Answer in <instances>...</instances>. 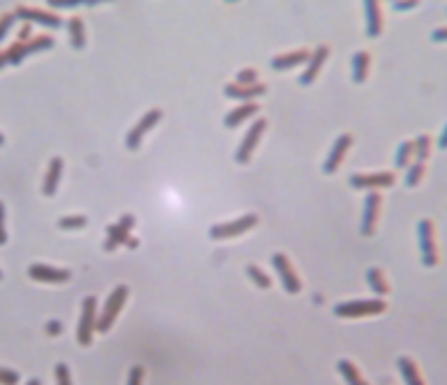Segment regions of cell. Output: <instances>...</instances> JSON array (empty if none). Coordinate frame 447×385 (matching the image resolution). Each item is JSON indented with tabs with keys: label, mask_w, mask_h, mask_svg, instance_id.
<instances>
[{
	"label": "cell",
	"mask_w": 447,
	"mask_h": 385,
	"mask_svg": "<svg viewBox=\"0 0 447 385\" xmlns=\"http://www.w3.org/2000/svg\"><path fill=\"white\" fill-rule=\"evenodd\" d=\"M385 311H387V301L380 299V296H375V299H351L334 306L336 318H346V320L375 318V316H382Z\"/></svg>",
	"instance_id": "obj_1"
},
{
	"label": "cell",
	"mask_w": 447,
	"mask_h": 385,
	"mask_svg": "<svg viewBox=\"0 0 447 385\" xmlns=\"http://www.w3.org/2000/svg\"><path fill=\"white\" fill-rule=\"evenodd\" d=\"M416 238H418V251H421V263L423 268H438L440 265V246H438V227L433 220H421L416 227Z\"/></svg>",
	"instance_id": "obj_2"
},
{
	"label": "cell",
	"mask_w": 447,
	"mask_h": 385,
	"mask_svg": "<svg viewBox=\"0 0 447 385\" xmlns=\"http://www.w3.org/2000/svg\"><path fill=\"white\" fill-rule=\"evenodd\" d=\"M54 46V39L49 34H39V36H31L29 41H15L13 46H8L5 51H0V67L5 65H19L27 56L36 54V51H46Z\"/></svg>",
	"instance_id": "obj_3"
},
{
	"label": "cell",
	"mask_w": 447,
	"mask_h": 385,
	"mask_svg": "<svg viewBox=\"0 0 447 385\" xmlns=\"http://www.w3.org/2000/svg\"><path fill=\"white\" fill-rule=\"evenodd\" d=\"M257 224H260L257 215L248 212V215L238 217V220L212 224V227H209V238H214V241H229V238H238V236H243V234H248L250 229H255Z\"/></svg>",
	"instance_id": "obj_4"
},
{
	"label": "cell",
	"mask_w": 447,
	"mask_h": 385,
	"mask_svg": "<svg viewBox=\"0 0 447 385\" xmlns=\"http://www.w3.org/2000/svg\"><path fill=\"white\" fill-rule=\"evenodd\" d=\"M130 296V289L128 284H118L111 294H108L106 304H104L101 313H99V322H97V332H108L111 330V325L115 322V318L120 316V311H123L125 301H128Z\"/></svg>",
	"instance_id": "obj_5"
},
{
	"label": "cell",
	"mask_w": 447,
	"mask_h": 385,
	"mask_svg": "<svg viewBox=\"0 0 447 385\" xmlns=\"http://www.w3.org/2000/svg\"><path fill=\"white\" fill-rule=\"evenodd\" d=\"M97 309H99L97 296H84L80 322H77V342H80L82 347H89L94 340V332H97V322H99V311Z\"/></svg>",
	"instance_id": "obj_6"
},
{
	"label": "cell",
	"mask_w": 447,
	"mask_h": 385,
	"mask_svg": "<svg viewBox=\"0 0 447 385\" xmlns=\"http://www.w3.org/2000/svg\"><path fill=\"white\" fill-rule=\"evenodd\" d=\"M397 174L392 171H364V174H351L349 176V186L356 190H385L392 188Z\"/></svg>",
	"instance_id": "obj_7"
},
{
	"label": "cell",
	"mask_w": 447,
	"mask_h": 385,
	"mask_svg": "<svg viewBox=\"0 0 447 385\" xmlns=\"http://www.w3.org/2000/svg\"><path fill=\"white\" fill-rule=\"evenodd\" d=\"M265 130H267V118H255V121H252V126L248 128V133L243 135L238 149H236V161H238V164H248L252 152H255L257 145H260L262 135H265Z\"/></svg>",
	"instance_id": "obj_8"
},
{
	"label": "cell",
	"mask_w": 447,
	"mask_h": 385,
	"mask_svg": "<svg viewBox=\"0 0 447 385\" xmlns=\"http://www.w3.org/2000/svg\"><path fill=\"white\" fill-rule=\"evenodd\" d=\"M15 15H17L19 19H24V22L29 24H41V27H51V29H58L63 27V17L56 13H51L49 8H36V5H17L15 8Z\"/></svg>",
	"instance_id": "obj_9"
},
{
	"label": "cell",
	"mask_w": 447,
	"mask_h": 385,
	"mask_svg": "<svg viewBox=\"0 0 447 385\" xmlns=\"http://www.w3.org/2000/svg\"><path fill=\"white\" fill-rule=\"evenodd\" d=\"M380 210H382V192L371 190L364 200V215H361V234L364 236H373L380 222Z\"/></svg>",
	"instance_id": "obj_10"
},
{
	"label": "cell",
	"mask_w": 447,
	"mask_h": 385,
	"mask_svg": "<svg viewBox=\"0 0 447 385\" xmlns=\"http://www.w3.org/2000/svg\"><path fill=\"white\" fill-rule=\"evenodd\" d=\"M272 268L277 270V277H279L282 287L286 289L288 294H298V291L303 289L301 277L296 275V270H293L291 260L284 256V253H275V256H272Z\"/></svg>",
	"instance_id": "obj_11"
},
{
	"label": "cell",
	"mask_w": 447,
	"mask_h": 385,
	"mask_svg": "<svg viewBox=\"0 0 447 385\" xmlns=\"http://www.w3.org/2000/svg\"><path fill=\"white\" fill-rule=\"evenodd\" d=\"M161 116H164V113H161V108H149V111H147L145 116H142L140 121L130 128L128 138H125V147H128V149H140L145 135L161 121Z\"/></svg>",
	"instance_id": "obj_12"
},
{
	"label": "cell",
	"mask_w": 447,
	"mask_h": 385,
	"mask_svg": "<svg viewBox=\"0 0 447 385\" xmlns=\"http://www.w3.org/2000/svg\"><path fill=\"white\" fill-rule=\"evenodd\" d=\"M133 227H135V217L133 215H123L118 222H115V224L108 227L106 229L108 236H106V241H104V251L111 253L118 246H125V243H128V238H130V234H133Z\"/></svg>",
	"instance_id": "obj_13"
},
{
	"label": "cell",
	"mask_w": 447,
	"mask_h": 385,
	"mask_svg": "<svg viewBox=\"0 0 447 385\" xmlns=\"http://www.w3.org/2000/svg\"><path fill=\"white\" fill-rule=\"evenodd\" d=\"M351 145H354V135L351 133H341L339 138L334 140L332 149H330L327 159H325V166H323L325 174H334V171H339V166L344 164L346 154H349Z\"/></svg>",
	"instance_id": "obj_14"
},
{
	"label": "cell",
	"mask_w": 447,
	"mask_h": 385,
	"mask_svg": "<svg viewBox=\"0 0 447 385\" xmlns=\"http://www.w3.org/2000/svg\"><path fill=\"white\" fill-rule=\"evenodd\" d=\"M27 275H29V279L41 282V284H63V282L70 279V270L54 268V265H44V263L29 265Z\"/></svg>",
	"instance_id": "obj_15"
},
{
	"label": "cell",
	"mask_w": 447,
	"mask_h": 385,
	"mask_svg": "<svg viewBox=\"0 0 447 385\" xmlns=\"http://www.w3.org/2000/svg\"><path fill=\"white\" fill-rule=\"evenodd\" d=\"M364 13H366V34L371 36V39H377V36L385 32V13H382V3H377V0H366Z\"/></svg>",
	"instance_id": "obj_16"
},
{
	"label": "cell",
	"mask_w": 447,
	"mask_h": 385,
	"mask_svg": "<svg viewBox=\"0 0 447 385\" xmlns=\"http://www.w3.org/2000/svg\"><path fill=\"white\" fill-rule=\"evenodd\" d=\"M327 58H330V49H327V46H318V49L310 54V58H308V63H306V70L301 72L298 82H301L303 87L313 85V82L318 80L320 70H323V65H325V60H327Z\"/></svg>",
	"instance_id": "obj_17"
},
{
	"label": "cell",
	"mask_w": 447,
	"mask_h": 385,
	"mask_svg": "<svg viewBox=\"0 0 447 385\" xmlns=\"http://www.w3.org/2000/svg\"><path fill=\"white\" fill-rule=\"evenodd\" d=\"M267 92V87L262 82L257 85H238V82H231V85L224 87V95L229 99H238L241 104L245 101H255V97H262Z\"/></svg>",
	"instance_id": "obj_18"
},
{
	"label": "cell",
	"mask_w": 447,
	"mask_h": 385,
	"mask_svg": "<svg viewBox=\"0 0 447 385\" xmlns=\"http://www.w3.org/2000/svg\"><path fill=\"white\" fill-rule=\"evenodd\" d=\"M257 113H260V104H257V101H245V104H241V106L231 108V111L226 113L224 126L226 128H238V126H243L248 118L257 116Z\"/></svg>",
	"instance_id": "obj_19"
},
{
	"label": "cell",
	"mask_w": 447,
	"mask_h": 385,
	"mask_svg": "<svg viewBox=\"0 0 447 385\" xmlns=\"http://www.w3.org/2000/svg\"><path fill=\"white\" fill-rule=\"evenodd\" d=\"M308 58H310V51L296 49V51H288V54L275 56V58H272V67H275L277 72H284V70H291V67L308 63Z\"/></svg>",
	"instance_id": "obj_20"
},
{
	"label": "cell",
	"mask_w": 447,
	"mask_h": 385,
	"mask_svg": "<svg viewBox=\"0 0 447 385\" xmlns=\"http://www.w3.org/2000/svg\"><path fill=\"white\" fill-rule=\"evenodd\" d=\"M397 371L402 376L404 385H425V378L421 373L418 363L412 357H399L397 359Z\"/></svg>",
	"instance_id": "obj_21"
},
{
	"label": "cell",
	"mask_w": 447,
	"mask_h": 385,
	"mask_svg": "<svg viewBox=\"0 0 447 385\" xmlns=\"http://www.w3.org/2000/svg\"><path fill=\"white\" fill-rule=\"evenodd\" d=\"M60 176H63V159L54 157L49 161V169H46V176H44V186H41V190H44L46 197L56 195L58 183H60Z\"/></svg>",
	"instance_id": "obj_22"
},
{
	"label": "cell",
	"mask_w": 447,
	"mask_h": 385,
	"mask_svg": "<svg viewBox=\"0 0 447 385\" xmlns=\"http://www.w3.org/2000/svg\"><path fill=\"white\" fill-rule=\"evenodd\" d=\"M371 75V54L368 51H356L354 58H351V80L356 85H364Z\"/></svg>",
	"instance_id": "obj_23"
},
{
	"label": "cell",
	"mask_w": 447,
	"mask_h": 385,
	"mask_svg": "<svg viewBox=\"0 0 447 385\" xmlns=\"http://www.w3.org/2000/svg\"><path fill=\"white\" fill-rule=\"evenodd\" d=\"M366 282H368V287H371V291L375 296H387L390 294V279H387V275L382 272L380 268H371L366 272Z\"/></svg>",
	"instance_id": "obj_24"
},
{
	"label": "cell",
	"mask_w": 447,
	"mask_h": 385,
	"mask_svg": "<svg viewBox=\"0 0 447 385\" xmlns=\"http://www.w3.org/2000/svg\"><path fill=\"white\" fill-rule=\"evenodd\" d=\"M336 371H339V376L346 381V385H371L364 378V373L359 371V366H356L354 361H349V359H339V361H336Z\"/></svg>",
	"instance_id": "obj_25"
},
{
	"label": "cell",
	"mask_w": 447,
	"mask_h": 385,
	"mask_svg": "<svg viewBox=\"0 0 447 385\" xmlns=\"http://www.w3.org/2000/svg\"><path fill=\"white\" fill-rule=\"evenodd\" d=\"M67 36H70L72 49L82 51L84 44H87V29H84V19L82 17H70L67 19Z\"/></svg>",
	"instance_id": "obj_26"
},
{
	"label": "cell",
	"mask_w": 447,
	"mask_h": 385,
	"mask_svg": "<svg viewBox=\"0 0 447 385\" xmlns=\"http://www.w3.org/2000/svg\"><path fill=\"white\" fill-rule=\"evenodd\" d=\"M416 161V154H414V140H404L402 145L394 152V166L397 169H409V166Z\"/></svg>",
	"instance_id": "obj_27"
},
{
	"label": "cell",
	"mask_w": 447,
	"mask_h": 385,
	"mask_svg": "<svg viewBox=\"0 0 447 385\" xmlns=\"http://www.w3.org/2000/svg\"><path fill=\"white\" fill-rule=\"evenodd\" d=\"M414 154H416V161H421V164H425V161L430 159V154H433V138H430L428 133L416 135V140H414Z\"/></svg>",
	"instance_id": "obj_28"
},
{
	"label": "cell",
	"mask_w": 447,
	"mask_h": 385,
	"mask_svg": "<svg viewBox=\"0 0 447 385\" xmlns=\"http://www.w3.org/2000/svg\"><path fill=\"white\" fill-rule=\"evenodd\" d=\"M423 179H425V164L414 161L407 169V174H404V186H407V188H416V186L423 183Z\"/></svg>",
	"instance_id": "obj_29"
},
{
	"label": "cell",
	"mask_w": 447,
	"mask_h": 385,
	"mask_svg": "<svg viewBox=\"0 0 447 385\" xmlns=\"http://www.w3.org/2000/svg\"><path fill=\"white\" fill-rule=\"evenodd\" d=\"M89 224V220L84 215H67V217H60L58 220V227L63 229V231H80Z\"/></svg>",
	"instance_id": "obj_30"
},
{
	"label": "cell",
	"mask_w": 447,
	"mask_h": 385,
	"mask_svg": "<svg viewBox=\"0 0 447 385\" xmlns=\"http://www.w3.org/2000/svg\"><path fill=\"white\" fill-rule=\"evenodd\" d=\"M245 272H248V277L252 279V284H255V287H260V289H272L270 275L262 272V270L257 268V265H248V268H245Z\"/></svg>",
	"instance_id": "obj_31"
},
{
	"label": "cell",
	"mask_w": 447,
	"mask_h": 385,
	"mask_svg": "<svg viewBox=\"0 0 447 385\" xmlns=\"http://www.w3.org/2000/svg\"><path fill=\"white\" fill-rule=\"evenodd\" d=\"M15 19H17V15H15V10H13V13H5V15H0V41H3L5 36H8L10 29H13Z\"/></svg>",
	"instance_id": "obj_32"
},
{
	"label": "cell",
	"mask_w": 447,
	"mask_h": 385,
	"mask_svg": "<svg viewBox=\"0 0 447 385\" xmlns=\"http://www.w3.org/2000/svg\"><path fill=\"white\" fill-rule=\"evenodd\" d=\"M236 82H238V85H257V70H255V67H245V70H238V75H236Z\"/></svg>",
	"instance_id": "obj_33"
},
{
	"label": "cell",
	"mask_w": 447,
	"mask_h": 385,
	"mask_svg": "<svg viewBox=\"0 0 447 385\" xmlns=\"http://www.w3.org/2000/svg\"><path fill=\"white\" fill-rule=\"evenodd\" d=\"M0 385H19V373L13 368H0Z\"/></svg>",
	"instance_id": "obj_34"
},
{
	"label": "cell",
	"mask_w": 447,
	"mask_h": 385,
	"mask_svg": "<svg viewBox=\"0 0 447 385\" xmlns=\"http://www.w3.org/2000/svg\"><path fill=\"white\" fill-rule=\"evenodd\" d=\"M56 381H58V385H72L70 368H67L65 363H58L56 366Z\"/></svg>",
	"instance_id": "obj_35"
},
{
	"label": "cell",
	"mask_w": 447,
	"mask_h": 385,
	"mask_svg": "<svg viewBox=\"0 0 447 385\" xmlns=\"http://www.w3.org/2000/svg\"><path fill=\"white\" fill-rule=\"evenodd\" d=\"M142 381H145V368H142V366H133V368H130L128 383H125V385H142Z\"/></svg>",
	"instance_id": "obj_36"
},
{
	"label": "cell",
	"mask_w": 447,
	"mask_h": 385,
	"mask_svg": "<svg viewBox=\"0 0 447 385\" xmlns=\"http://www.w3.org/2000/svg\"><path fill=\"white\" fill-rule=\"evenodd\" d=\"M8 243V231H5V205L0 200V246Z\"/></svg>",
	"instance_id": "obj_37"
},
{
	"label": "cell",
	"mask_w": 447,
	"mask_h": 385,
	"mask_svg": "<svg viewBox=\"0 0 447 385\" xmlns=\"http://www.w3.org/2000/svg\"><path fill=\"white\" fill-rule=\"evenodd\" d=\"M418 0H407V3H392V8L397 10V13H409V10H416L418 8Z\"/></svg>",
	"instance_id": "obj_38"
},
{
	"label": "cell",
	"mask_w": 447,
	"mask_h": 385,
	"mask_svg": "<svg viewBox=\"0 0 447 385\" xmlns=\"http://www.w3.org/2000/svg\"><path fill=\"white\" fill-rule=\"evenodd\" d=\"M430 39L435 41V44H447V24L445 27H438L430 32Z\"/></svg>",
	"instance_id": "obj_39"
},
{
	"label": "cell",
	"mask_w": 447,
	"mask_h": 385,
	"mask_svg": "<svg viewBox=\"0 0 447 385\" xmlns=\"http://www.w3.org/2000/svg\"><path fill=\"white\" fill-rule=\"evenodd\" d=\"M46 332H49V335H54V337H58L63 332V322L60 320H49V322H46Z\"/></svg>",
	"instance_id": "obj_40"
},
{
	"label": "cell",
	"mask_w": 447,
	"mask_h": 385,
	"mask_svg": "<svg viewBox=\"0 0 447 385\" xmlns=\"http://www.w3.org/2000/svg\"><path fill=\"white\" fill-rule=\"evenodd\" d=\"M29 36H31V24L29 22H24L22 27H19V32H17V41H29Z\"/></svg>",
	"instance_id": "obj_41"
},
{
	"label": "cell",
	"mask_w": 447,
	"mask_h": 385,
	"mask_svg": "<svg viewBox=\"0 0 447 385\" xmlns=\"http://www.w3.org/2000/svg\"><path fill=\"white\" fill-rule=\"evenodd\" d=\"M438 147H440V149H447V123H445L443 133L438 135Z\"/></svg>",
	"instance_id": "obj_42"
},
{
	"label": "cell",
	"mask_w": 447,
	"mask_h": 385,
	"mask_svg": "<svg viewBox=\"0 0 447 385\" xmlns=\"http://www.w3.org/2000/svg\"><path fill=\"white\" fill-rule=\"evenodd\" d=\"M125 246H128V248H138V246H140V241H138V238H133V236H130V238H128V243H125Z\"/></svg>",
	"instance_id": "obj_43"
},
{
	"label": "cell",
	"mask_w": 447,
	"mask_h": 385,
	"mask_svg": "<svg viewBox=\"0 0 447 385\" xmlns=\"http://www.w3.org/2000/svg\"><path fill=\"white\" fill-rule=\"evenodd\" d=\"M27 385H41V381H39V378H34V381H29Z\"/></svg>",
	"instance_id": "obj_44"
},
{
	"label": "cell",
	"mask_w": 447,
	"mask_h": 385,
	"mask_svg": "<svg viewBox=\"0 0 447 385\" xmlns=\"http://www.w3.org/2000/svg\"><path fill=\"white\" fill-rule=\"evenodd\" d=\"M3 142H5V135H3V133H0V145H3Z\"/></svg>",
	"instance_id": "obj_45"
},
{
	"label": "cell",
	"mask_w": 447,
	"mask_h": 385,
	"mask_svg": "<svg viewBox=\"0 0 447 385\" xmlns=\"http://www.w3.org/2000/svg\"><path fill=\"white\" fill-rule=\"evenodd\" d=\"M0 279H3V272H0Z\"/></svg>",
	"instance_id": "obj_46"
}]
</instances>
